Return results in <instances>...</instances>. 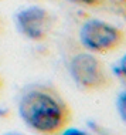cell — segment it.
I'll use <instances>...</instances> for the list:
<instances>
[{"instance_id": "52a82bcc", "label": "cell", "mask_w": 126, "mask_h": 135, "mask_svg": "<svg viewBox=\"0 0 126 135\" xmlns=\"http://www.w3.org/2000/svg\"><path fill=\"white\" fill-rule=\"evenodd\" d=\"M115 70H116L118 75L122 77L126 81V54L119 60V63H118V65H116V68H115Z\"/></svg>"}, {"instance_id": "7a4b0ae2", "label": "cell", "mask_w": 126, "mask_h": 135, "mask_svg": "<svg viewBox=\"0 0 126 135\" xmlns=\"http://www.w3.org/2000/svg\"><path fill=\"white\" fill-rule=\"evenodd\" d=\"M68 70L78 88L86 93L102 91L112 85V77L108 68L92 53L75 54L70 60Z\"/></svg>"}, {"instance_id": "8fae6325", "label": "cell", "mask_w": 126, "mask_h": 135, "mask_svg": "<svg viewBox=\"0 0 126 135\" xmlns=\"http://www.w3.org/2000/svg\"><path fill=\"white\" fill-rule=\"evenodd\" d=\"M4 135H21V134H14V132H9V134H4Z\"/></svg>"}, {"instance_id": "277c9868", "label": "cell", "mask_w": 126, "mask_h": 135, "mask_svg": "<svg viewBox=\"0 0 126 135\" xmlns=\"http://www.w3.org/2000/svg\"><path fill=\"white\" fill-rule=\"evenodd\" d=\"M16 26L24 37L33 41H44L55 26V19L50 10L41 6H27L16 13Z\"/></svg>"}, {"instance_id": "3957f363", "label": "cell", "mask_w": 126, "mask_h": 135, "mask_svg": "<svg viewBox=\"0 0 126 135\" xmlns=\"http://www.w3.org/2000/svg\"><path fill=\"white\" fill-rule=\"evenodd\" d=\"M80 40L93 54H108L120 49L126 41L125 31L103 20H88L81 26Z\"/></svg>"}, {"instance_id": "6da1fadb", "label": "cell", "mask_w": 126, "mask_h": 135, "mask_svg": "<svg viewBox=\"0 0 126 135\" xmlns=\"http://www.w3.org/2000/svg\"><path fill=\"white\" fill-rule=\"evenodd\" d=\"M19 114L30 129L41 135H58L70 125L72 109L57 90L33 85L19 101Z\"/></svg>"}, {"instance_id": "30bf717a", "label": "cell", "mask_w": 126, "mask_h": 135, "mask_svg": "<svg viewBox=\"0 0 126 135\" xmlns=\"http://www.w3.org/2000/svg\"><path fill=\"white\" fill-rule=\"evenodd\" d=\"M3 85H4V84H3V78L0 77V93H2V90H3Z\"/></svg>"}, {"instance_id": "9c48e42d", "label": "cell", "mask_w": 126, "mask_h": 135, "mask_svg": "<svg viewBox=\"0 0 126 135\" xmlns=\"http://www.w3.org/2000/svg\"><path fill=\"white\" fill-rule=\"evenodd\" d=\"M3 33H4V21L0 19V37H2Z\"/></svg>"}, {"instance_id": "8992f818", "label": "cell", "mask_w": 126, "mask_h": 135, "mask_svg": "<svg viewBox=\"0 0 126 135\" xmlns=\"http://www.w3.org/2000/svg\"><path fill=\"white\" fill-rule=\"evenodd\" d=\"M68 2H72V3H77L80 6H86V7H99L106 0H68Z\"/></svg>"}, {"instance_id": "5b68a950", "label": "cell", "mask_w": 126, "mask_h": 135, "mask_svg": "<svg viewBox=\"0 0 126 135\" xmlns=\"http://www.w3.org/2000/svg\"><path fill=\"white\" fill-rule=\"evenodd\" d=\"M116 105H118V112H119L120 118L123 119V122H126V91L119 94Z\"/></svg>"}, {"instance_id": "ba28073f", "label": "cell", "mask_w": 126, "mask_h": 135, "mask_svg": "<svg viewBox=\"0 0 126 135\" xmlns=\"http://www.w3.org/2000/svg\"><path fill=\"white\" fill-rule=\"evenodd\" d=\"M61 135H88L86 132H84V131L78 129V128H67L61 132Z\"/></svg>"}]
</instances>
